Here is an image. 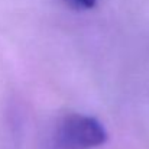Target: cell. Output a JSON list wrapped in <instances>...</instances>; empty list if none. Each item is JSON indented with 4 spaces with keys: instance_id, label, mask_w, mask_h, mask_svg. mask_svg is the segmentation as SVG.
<instances>
[{
    "instance_id": "obj_1",
    "label": "cell",
    "mask_w": 149,
    "mask_h": 149,
    "mask_svg": "<svg viewBox=\"0 0 149 149\" xmlns=\"http://www.w3.org/2000/svg\"><path fill=\"white\" fill-rule=\"evenodd\" d=\"M107 141V132L99 119L81 113L62 116L52 133L55 149H94Z\"/></svg>"
},
{
    "instance_id": "obj_2",
    "label": "cell",
    "mask_w": 149,
    "mask_h": 149,
    "mask_svg": "<svg viewBox=\"0 0 149 149\" xmlns=\"http://www.w3.org/2000/svg\"><path fill=\"white\" fill-rule=\"evenodd\" d=\"M70 6L75 7V9H83V10H87V9H93L97 3V0H65Z\"/></svg>"
}]
</instances>
